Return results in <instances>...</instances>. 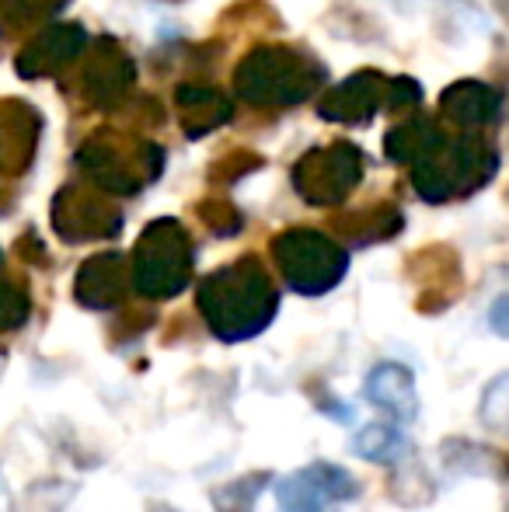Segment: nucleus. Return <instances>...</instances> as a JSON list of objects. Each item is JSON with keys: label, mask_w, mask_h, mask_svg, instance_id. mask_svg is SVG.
I'll list each match as a JSON object with an SVG mask.
<instances>
[{"label": "nucleus", "mask_w": 509, "mask_h": 512, "mask_svg": "<svg viewBox=\"0 0 509 512\" xmlns=\"http://www.w3.org/2000/svg\"><path fill=\"white\" fill-rule=\"evenodd\" d=\"M506 387H509V380H506V377L492 380L489 394L482 398V418L492 425V429H503V422H506V398H503Z\"/></svg>", "instance_id": "obj_10"}, {"label": "nucleus", "mask_w": 509, "mask_h": 512, "mask_svg": "<svg viewBox=\"0 0 509 512\" xmlns=\"http://www.w3.org/2000/svg\"><path fill=\"white\" fill-rule=\"evenodd\" d=\"M367 401L377 405L398 422L419 415V394H415V377L408 366L401 363H381L370 370L367 377Z\"/></svg>", "instance_id": "obj_5"}, {"label": "nucleus", "mask_w": 509, "mask_h": 512, "mask_svg": "<svg viewBox=\"0 0 509 512\" xmlns=\"http://www.w3.org/2000/svg\"><path fill=\"white\" fill-rule=\"evenodd\" d=\"M276 290L269 276L252 262H238L234 269H220L199 286V310L210 321L213 335L224 342L252 338L276 314Z\"/></svg>", "instance_id": "obj_1"}, {"label": "nucleus", "mask_w": 509, "mask_h": 512, "mask_svg": "<svg viewBox=\"0 0 509 512\" xmlns=\"http://www.w3.org/2000/svg\"><path fill=\"white\" fill-rule=\"evenodd\" d=\"M408 450V439L398 425L391 422H370L353 436V453L374 460V464H398Z\"/></svg>", "instance_id": "obj_7"}, {"label": "nucleus", "mask_w": 509, "mask_h": 512, "mask_svg": "<svg viewBox=\"0 0 509 512\" xmlns=\"http://www.w3.org/2000/svg\"><path fill=\"white\" fill-rule=\"evenodd\" d=\"M279 506L286 512H321L325 502H349L360 495V485L349 471L335 464H311L279 481Z\"/></svg>", "instance_id": "obj_4"}, {"label": "nucleus", "mask_w": 509, "mask_h": 512, "mask_svg": "<svg viewBox=\"0 0 509 512\" xmlns=\"http://www.w3.org/2000/svg\"><path fill=\"white\" fill-rule=\"evenodd\" d=\"M272 251H276V262H279V269H283V276L290 279V286L300 293L332 290L342 279V272H346V255H342L328 237L307 234V230L283 234L272 244Z\"/></svg>", "instance_id": "obj_3"}, {"label": "nucleus", "mask_w": 509, "mask_h": 512, "mask_svg": "<svg viewBox=\"0 0 509 512\" xmlns=\"http://www.w3.org/2000/svg\"><path fill=\"white\" fill-rule=\"evenodd\" d=\"M28 314V297L14 286L0 283V331H11L25 321Z\"/></svg>", "instance_id": "obj_9"}, {"label": "nucleus", "mask_w": 509, "mask_h": 512, "mask_svg": "<svg viewBox=\"0 0 509 512\" xmlns=\"http://www.w3.org/2000/svg\"><path fill=\"white\" fill-rule=\"evenodd\" d=\"M503 310H506V300H499V304H496V314H492V324H496L499 335H506V328H503Z\"/></svg>", "instance_id": "obj_11"}, {"label": "nucleus", "mask_w": 509, "mask_h": 512, "mask_svg": "<svg viewBox=\"0 0 509 512\" xmlns=\"http://www.w3.org/2000/svg\"><path fill=\"white\" fill-rule=\"evenodd\" d=\"M123 297V269H119L116 255H102L88 262L77 276V300L84 307H116Z\"/></svg>", "instance_id": "obj_6"}, {"label": "nucleus", "mask_w": 509, "mask_h": 512, "mask_svg": "<svg viewBox=\"0 0 509 512\" xmlns=\"http://www.w3.org/2000/svg\"><path fill=\"white\" fill-rule=\"evenodd\" d=\"M192 251L182 227L175 223H157L150 234H143L136 248V290L147 297H175L192 272Z\"/></svg>", "instance_id": "obj_2"}, {"label": "nucleus", "mask_w": 509, "mask_h": 512, "mask_svg": "<svg viewBox=\"0 0 509 512\" xmlns=\"http://www.w3.org/2000/svg\"><path fill=\"white\" fill-rule=\"evenodd\" d=\"M265 481H269V474H248V478L231 481V485L213 492V506L220 512H248L258 499V492L265 488Z\"/></svg>", "instance_id": "obj_8"}]
</instances>
